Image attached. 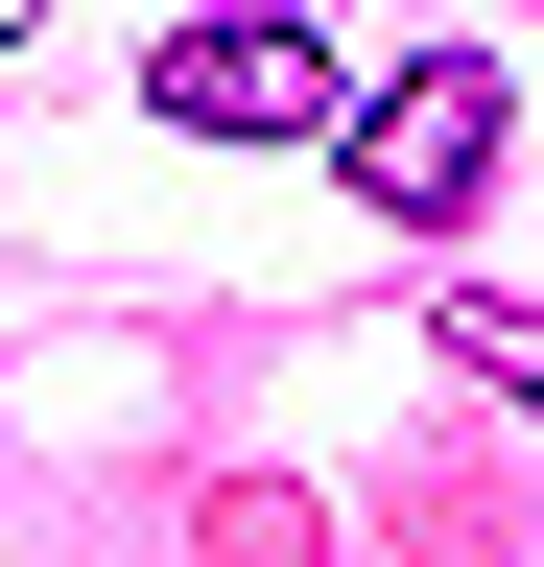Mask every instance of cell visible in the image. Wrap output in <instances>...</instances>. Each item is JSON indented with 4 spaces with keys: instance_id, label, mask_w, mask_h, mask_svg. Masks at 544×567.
Listing matches in <instances>:
<instances>
[{
    "instance_id": "1",
    "label": "cell",
    "mask_w": 544,
    "mask_h": 567,
    "mask_svg": "<svg viewBox=\"0 0 544 567\" xmlns=\"http://www.w3.org/2000/svg\"><path fill=\"white\" fill-rule=\"evenodd\" d=\"M473 189H497V48H402L356 95V213L379 237H450Z\"/></svg>"
},
{
    "instance_id": "2",
    "label": "cell",
    "mask_w": 544,
    "mask_h": 567,
    "mask_svg": "<svg viewBox=\"0 0 544 567\" xmlns=\"http://www.w3.org/2000/svg\"><path fill=\"white\" fill-rule=\"evenodd\" d=\"M143 95H166L189 142H308V118H331V48L237 0V24H166V71H143Z\"/></svg>"
},
{
    "instance_id": "3",
    "label": "cell",
    "mask_w": 544,
    "mask_h": 567,
    "mask_svg": "<svg viewBox=\"0 0 544 567\" xmlns=\"http://www.w3.org/2000/svg\"><path fill=\"white\" fill-rule=\"evenodd\" d=\"M427 331H450L497 402H544V308H521V284H427Z\"/></svg>"
},
{
    "instance_id": "4",
    "label": "cell",
    "mask_w": 544,
    "mask_h": 567,
    "mask_svg": "<svg viewBox=\"0 0 544 567\" xmlns=\"http://www.w3.org/2000/svg\"><path fill=\"white\" fill-rule=\"evenodd\" d=\"M24 24H48V0H0V48H24Z\"/></svg>"
}]
</instances>
